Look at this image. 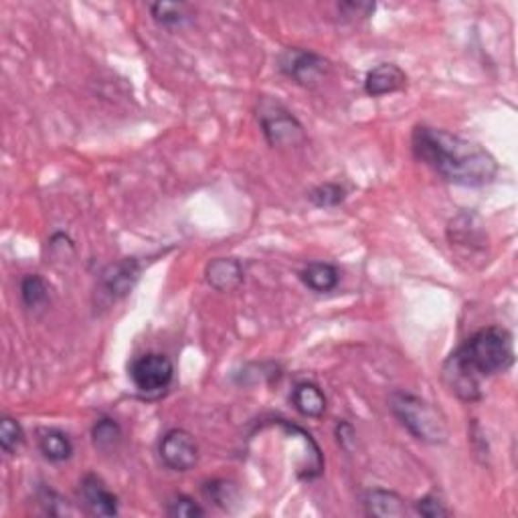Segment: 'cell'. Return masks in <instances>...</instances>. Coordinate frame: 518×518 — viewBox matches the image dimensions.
<instances>
[{"mask_svg": "<svg viewBox=\"0 0 518 518\" xmlns=\"http://www.w3.org/2000/svg\"><path fill=\"white\" fill-rule=\"evenodd\" d=\"M514 365V340L502 326H488L453 350L441 367V381L466 403L482 399V381Z\"/></svg>", "mask_w": 518, "mask_h": 518, "instance_id": "6da1fadb", "label": "cell"}, {"mask_svg": "<svg viewBox=\"0 0 518 518\" xmlns=\"http://www.w3.org/2000/svg\"><path fill=\"white\" fill-rule=\"evenodd\" d=\"M411 148L415 159L460 187H486L498 174V162L484 146L448 130L415 126Z\"/></svg>", "mask_w": 518, "mask_h": 518, "instance_id": "7a4b0ae2", "label": "cell"}, {"mask_svg": "<svg viewBox=\"0 0 518 518\" xmlns=\"http://www.w3.org/2000/svg\"><path fill=\"white\" fill-rule=\"evenodd\" d=\"M388 407L403 428L411 433L415 440L431 446H441L448 441V423L443 415L418 395L395 391L388 399Z\"/></svg>", "mask_w": 518, "mask_h": 518, "instance_id": "3957f363", "label": "cell"}, {"mask_svg": "<svg viewBox=\"0 0 518 518\" xmlns=\"http://www.w3.org/2000/svg\"><path fill=\"white\" fill-rule=\"evenodd\" d=\"M257 119L262 124L265 140L274 148H298L306 142V132L282 101L262 98L257 104Z\"/></svg>", "mask_w": 518, "mask_h": 518, "instance_id": "277c9868", "label": "cell"}, {"mask_svg": "<svg viewBox=\"0 0 518 518\" xmlns=\"http://www.w3.org/2000/svg\"><path fill=\"white\" fill-rule=\"evenodd\" d=\"M277 67L285 78L298 83L302 88H316L328 76L330 63L324 59L322 55L308 51V49H285L280 59H277Z\"/></svg>", "mask_w": 518, "mask_h": 518, "instance_id": "5b68a950", "label": "cell"}, {"mask_svg": "<svg viewBox=\"0 0 518 518\" xmlns=\"http://www.w3.org/2000/svg\"><path fill=\"white\" fill-rule=\"evenodd\" d=\"M130 378L142 395H161L172 383L174 365L166 355L148 353L132 360Z\"/></svg>", "mask_w": 518, "mask_h": 518, "instance_id": "8992f818", "label": "cell"}, {"mask_svg": "<svg viewBox=\"0 0 518 518\" xmlns=\"http://www.w3.org/2000/svg\"><path fill=\"white\" fill-rule=\"evenodd\" d=\"M142 265L136 257L119 259L116 264H109L104 272L99 274L96 294L104 304H112L126 298V295L136 288L140 280Z\"/></svg>", "mask_w": 518, "mask_h": 518, "instance_id": "52a82bcc", "label": "cell"}, {"mask_svg": "<svg viewBox=\"0 0 518 518\" xmlns=\"http://www.w3.org/2000/svg\"><path fill=\"white\" fill-rule=\"evenodd\" d=\"M159 453L162 464L172 471H189L199 461L197 441L184 430L166 431L161 440Z\"/></svg>", "mask_w": 518, "mask_h": 518, "instance_id": "ba28073f", "label": "cell"}, {"mask_svg": "<svg viewBox=\"0 0 518 518\" xmlns=\"http://www.w3.org/2000/svg\"><path fill=\"white\" fill-rule=\"evenodd\" d=\"M79 498L88 513L94 516H118V496L106 486L104 480L96 474H86L79 480Z\"/></svg>", "mask_w": 518, "mask_h": 518, "instance_id": "9c48e42d", "label": "cell"}, {"mask_svg": "<svg viewBox=\"0 0 518 518\" xmlns=\"http://www.w3.org/2000/svg\"><path fill=\"white\" fill-rule=\"evenodd\" d=\"M243 265L235 257H215L205 267V280L212 290L233 292L243 284Z\"/></svg>", "mask_w": 518, "mask_h": 518, "instance_id": "30bf717a", "label": "cell"}, {"mask_svg": "<svg viewBox=\"0 0 518 518\" xmlns=\"http://www.w3.org/2000/svg\"><path fill=\"white\" fill-rule=\"evenodd\" d=\"M407 88L405 71L395 63H381L375 69L367 73L365 91L371 98H381L387 94H395Z\"/></svg>", "mask_w": 518, "mask_h": 518, "instance_id": "8fae6325", "label": "cell"}, {"mask_svg": "<svg viewBox=\"0 0 518 518\" xmlns=\"http://www.w3.org/2000/svg\"><path fill=\"white\" fill-rule=\"evenodd\" d=\"M363 506L368 516H377V518H401L407 514L403 496L393 492V490H383V488L368 490L363 498Z\"/></svg>", "mask_w": 518, "mask_h": 518, "instance_id": "7c38bea8", "label": "cell"}, {"mask_svg": "<svg viewBox=\"0 0 518 518\" xmlns=\"http://www.w3.org/2000/svg\"><path fill=\"white\" fill-rule=\"evenodd\" d=\"M474 215H458L448 227V239L451 247L470 249V254H476L478 249H484V233L480 225H474Z\"/></svg>", "mask_w": 518, "mask_h": 518, "instance_id": "4fadbf2b", "label": "cell"}, {"mask_svg": "<svg viewBox=\"0 0 518 518\" xmlns=\"http://www.w3.org/2000/svg\"><path fill=\"white\" fill-rule=\"evenodd\" d=\"M292 405L304 418L318 420L326 411V395L322 393V388L316 383L302 381L294 387L292 391Z\"/></svg>", "mask_w": 518, "mask_h": 518, "instance_id": "5bb4252c", "label": "cell"}, {"mask_svg": "<svg viewBox=\"0 0 518 518\" xmlns=\"http://www.w3.org/2000/svg\"><path fill=\"white\" fill-rule=\"evenodd\" d=\"M300 280L312 292L328 294V292H332L338 285L340 274H338V270L332 264L314 262V264H308L300 272Z\"/></svg>", "mask_w": 518, "mask_h": 518, "instance_id": "9a60e30c", "label": "cell"}, {"mask_svg": "<svg viewBox=\"0 0 518 518\" xmlns=\"http://www.w3.org/2000/svg\"><path fill=\"white\" fill-rule=\"evenodd\" d=\"M39 450L45 460L61 464L73 456V441L61 430H43L39 433Z\"/></svg>", "mask_w": 518, "mask_h": 518, "instance_id": "2e32d148", "label": "cell"}, {"mask_svg": "<svg viewBox=\"0 0 518 518\" xmlns=\"http://www.w3.org/2000/svg\"><path fill=\"white\" fill-rule=\"evenodd\" d=\"M119 440H122V428H119V423L112 418L99 420L96 421L94 428H91V441H94V446L101 451L116 448Z\"/></svg>", "mask_w": 518, "mask_h": 518, "instance_id": "e0dca14e", "label": "cell"}, {"mask_svg": "<svg viewBox=\"0 0 518 518\" xmlns=\"http://www.w3.org/2000/svg\"><path fill=\"white\" fill-rule=\"evenodd\" d=\"M21 298L26 308H39L49 300V285L41 275L29 274L21 282Z\"/></svg>", "mask_w": 518, "mask_h": 518, "instance_id": "ac0fdd59", "label": "cell"}, {"mask_svg": "<svg viewBox=\"0 0 518 518\" xmlns=\"http://www.w3.org/2000/svg\"><path fill=\"white\" fill-rule=\"evenodd\" d=\"M308 199L314 207H320V209L338 207L340 202L347 199V189L337 182H324L308 192Z\"/></svg>", "mask_w": 518, "mask_h": 518, "instance_id": "d6986e66", "label": "cell"}, {"mask_svg": "<svg viewBox=\"0 0 518 518\" xmlns=\"http://www.w3.org/2000/svg\"><path fill=\"white\" fill-rule=\"evenodd\" d=\"M150 15L162 26H179L187 21V6L182 3H152Z\"/></svg>", "mask_w": 518, "mask_h": 518, "instance_id": "ffe728a7", "label": "cell"}, {"mask_svg": "<svg viewBox=\"0 0 518 518\" xmlns=\"http://www.w3.org/2000/svg\"><path fill=\"white\" fill-rule=\"evenodd\" d=\"M23 441H25V431L21 428V423L5 415L3 421H0V448H3L5 453H13L23 446Z\"/></svg>", "mask_w": 518, "mask_h": 518, "instance_id": "44dd1931", "label": "cell"}, {"mask_svg": "<svg viewBox=\"0 0 518 518\" xmlns=\"http://www.w3.org/2000/svg\"><path fill=\"white\" fill-rule=\"evenodd\" d=\"M166 514L172 518H201L205 516V508L187 494H177L166 502Z\"/></svg>", "mask_w": 518, "mask_h": 518, "instance_id": "7402d4cb", "label": "cell"}, {"mask_svg": "<svg viewBox=\"0 0 518 518\" xmlns=\"http://www.w3.org/2000/svg\"><path fill=\"white\" fill-rule=\"evenodd\" d=\"M202 490H205L209 501L221 508H229L237 501V486L233 482H227V480H212Z\"/></svg>", "mask_w": 518, "mask_h": 518, "instance_id": "603a6c76", "label": "cell"}, {"mask_svg": "<svg viewBox=\"0 0 518 518\" xmlns=\"http://www.w3.org/2000/svg\"><path fill=\"white\" fill-rule=\"evenodd\" d=\"M415 513L425 516V518H441V516H450V511L446 508L438 496L428 494L420 498L418 502H415Z\"/></svg>", "mask_w": 518, "mask_h": 518, "instance_id": "cb8c5ba5", "label": "cell"}, {"mask_svg": "<svg viewBox=\"0 0 518 518\" xmlns=\"http://www.w3.org/2000/svg\"><path fill=\"white\" fill-rule=\"evenodd\" d=\"M340 15L348 18V21H360V18L371 16V13L375 11L373 3H340L338 5Z\"/></svg>", "mask_w": 518, "mask_h": 518, "instance_id": "d4e9b609", "label": "cell"}, {"mask_svg": "<svg viewBox=\"0 0 518 518\" xmlns=\"http://www.w3.org/2000/svg\"><path fill=\"white\" fill-rule=\"evenodd\" d=\"M353 438H355V430H353V425H350L348 421H340V423L337 425V440H338L340 446L345 448V450H350L348 441H355Z\"/></svg>", "mask_w": 518, "mask_h": 518, "instance_id": "484cf974", "label": "cell"}]
</instances>
